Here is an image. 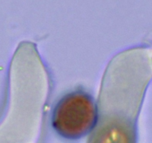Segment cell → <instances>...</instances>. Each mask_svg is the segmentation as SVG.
Returning <instances> with one entry per match:
<instances>
[{"mask_svg":"<svg viewBox=\"0 0 152 143\" xmlns=\"http://www.w3.org/2000/svg\"><path fill=\"white\" fill-rule=\"evenodd\" d=\"M97 116L93 98L83 92L64 96L55 107L53 125L59 133L67 138H78L94 125Z\"/></svg>","mask_w":152,"mask_h":143,"instance_id":"6da1fadb","label":"cell"},{"mask_svg":"<svg viewBox=\"0 0 152 143\" xmlns=\"http://www.w3.org/2000/svg\"><path fill=\"white\" fill-rule=\"evenodd\" d=\"M92 143H132V132L123 121L112 119L98 130Z\"/></svg>","mask_w":152,"mask_h":143,"instance_id":"7a4b0ae2","label":"cell"}]
</instances>
